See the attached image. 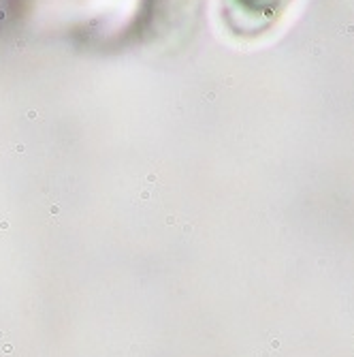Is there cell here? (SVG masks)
<instances>
[{
  "label": "cell",
  "instance_id": "obj_1",
  "mask_svg": "<svg viewBox=\"0 0 354 357\" xmlns=\"http://www.w3.org/2000/svg\"><path fill=\"white\" fill-rule=\"evenodd\" d=\"M290 0H220L226 30L241 39H254L271 30Z\"/></svg>",
  "mask_w": 354,
  "mask_h": 357
}]
</instances>
